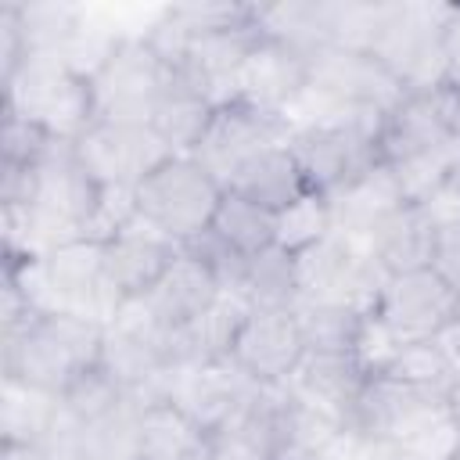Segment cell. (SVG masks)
I'll list each match as a JSON object with an SVG mask.
<instances>
[{
	"instance_id": "6da1fadb",
	"label": "cell",
	"mask_w": 460,
	"mask_h": 460,
	"mask_svg": "<svg viewBox=\"0 0 460 460\" xmlns=\"http://www.w3.org/2000/svg\"><path fill=\"white\" fill-rule=\"evenodd\" d=\"M104 359V323L75 313L32 309L4 327V381L65 395Z\"/></svg>"
},
{
	"instance_id": "7a4b0ae2",
	"label": "cell",
	"mask_w": 460,
	"mask_h": 460,
	"mask_svg": "<svg viewBox=\"0 0 460 460\" xmlns=\"http://www.w3.org/2000/svg\"><path fill=\"white\" fill-rule=\"evenodd\" d=\"M176 68L155 50L144 32H122L104 61L90 72L93 122H140L151 126Z\"/></svg>"
},
{
	"instance_id": "3957f363",
	"label": "cell",
	"mask_w": 460,
	"mask_h": 460,
	"mask_svg": "<svg viewBox=\"0 0 460 460\" xmlns=\"http://www.w3.org/2000/svg\"><path fill=\"white\" fill-rule=\"evenodd\" d=\"M4 111L43 126L58 140H75L93 122L90 79L58 54H29L14 75L0 79Z\"/></svg>"
},
{
	"instance_id": "277c9868",
	"label": "cell",
	"mask_w": 460,
	"mask_h": 460,
	"mask_svg": "<svg viewBox=\"0 0 460 460\" xmlns=\"http://www.w3.org/2000/svg\"><path fill=\"white\" fill-rule=\"evenodd\" d=\"M453 4H385L370 54L406 86V93L449 83L446 25Z\"/></svg>"
},
{
	"instance_id": "5b68a950",
	"label": "cell",
	"mask_w": 460,
	"mask_h": 460,
	"mask_svg": "<svg viewBox=\"0 0 460 460\" xmlns=\"http://www.w3.org/2000/svg\"><path fill=\"white\" fill-rule=\"evenodd\" d=\"M223 190L226 187L194 155H172L137 183L133 198L144 223H151L176 244H187L212 226Z\"/></svg>"
},
{
	"instance_id": "8992f818",
	"label": "cell",
	"mask_w": 460,
	"mask_h": 460,
	"mask_svg": "<svg viewBox=\"0 0 460 460\" xmlns=\"http://www.w3.org/2000/svg\"><path fill=\"white\" fill-rule=\"evenodd\" d=\"M381 115H338L323 122H302L291 126L288 151L295 155L309 190L331 194L341 183L356 180L370 165H377V133H381Z\"/></svg>"
},
{
	"instance_id": "52a82bcc",
	"label": "cell",
	"mask_w": 460,
	"mask_h": 460,
	"mask_svg": "<svg viewBox=\"0 0 460 460\" xmlns=\"http://www.w3.org/2000/svg\"><path fill=\"white\" fill-rule=\"evenodd\" d=\"M295 273H298V298L309 302H334L359 313H370L388 273L377 266L370 248L363 241L323 234L309 248L295 252Z\"/></svg>"
},
{
	"instance_id": "ba28073f",
	"label": "cell",
	"mask_w": 460,
	"mask_h": 460,
	"mask_svg": "<svg viewBox=\"0 0 460 460\" xmlns=\"http://www.w3.org/2000/svg\"><path fill=\"white\" fill-rule=\"evenodd\" d=\"M460 147V83H438L431 90L406 93L381 122L377 158L385 165Z\"/></svg>"
},
{
	"instance_id": "9c48e42d",
	"label": "cell",
	"mask_w": 460,
	"mask_h": 460,
	"mask_svg": "<svg viewBox=\"0 0 460 460\" xmlns=\"http://www.w3.org/2000/svg\"><path fill=\"white\" fill-rule=\"evenodd\" d=\"M288 137H291L288 115L259 108V104L241 101V97H230V101L216 104L212 122L190 155L226 187V180L244 162H252L255 155H262L277 144H288Z\"/></svg>"
},
{
	"instance_id": "30bf717a",
	"label": "cell",
	"mask_w": 460,
	"mask_h": 460,
	"mask_svg": "<svg viewBox=\"0 0 460 460\" xmlns=\"http://www.w3.org/2000/svg\"><path fill=\"white\" fill-rule=\"evenodd\" d=\"M72 144L83 169L101 187L122 190H137L147 172H155L165 158L176 155L151 126L140 122H90Z\"/></svg>"
},
{
	"instance_id": "8fae6325",
	"label": "cell",
	"mask_w": 460,
	"mask_h": 460,
	"mask_svg": "<svg viewBox=\"0 0 460 460\" xmlns=\"http://www.w3.org/2000/svg\"><path fill=\"white\" fill-rule=\"evenodd\" d=\"M456 313H460V295L428 266L392 273L370 309V316L385 323L402 345L435 338Z\"/></svg>"
},
{
	"instance_id": "7c38bea8",
	"label": "cell",
	"mask_w": 460,
	"mask_h": 460,
	"mask_svg": "<svg viewBox=\"0 0 460 460\" xmlns=\"http://www.w3.org/2000/svg\"><path fill=\"white\" fill-rule=\"evenodd\" d=\"M305 352L309 349L295 320V309H248L234 338L230 359L255 385H288Z\"/></svg>"
},
{
	"instance_id": "4fadbf2b",
	"label": "cell",
	"mask_w": 460,
	"mask_h": 460,
	"mask_svg": "<svg viewBox=\"0 0 460 460\" xmlns=\"http://www.w3.org/2000/svg\"><path fill=\"white\" fill-rule=\"evenodd\" d=\"M255 388L259 385L226 356V359H216V363L176 370L165 385L162 402H172L187 420H194L208 435L230 413H237L255 395Z\"/></svg>"
},
{
	"instance_id": "5bb4252c",
	"label": "cell",
	"mask_w": 460,
	"mask_h": 460,
	"mask_svg": "<svg viewBox=\"0 0 460 460\" xmlns=\"http://www.w3.org/2000/svg\"><path fill=\"white\" fill-rule=\"evenodd\" d=\"M101 248H104V277L111 291L122 298V305L144 298L180 255V244L162 230H155L151 223H144L140 216L129 219L108 241H101Z\"/></svg>"
},
{
	"instance_id": "9a60e30c",
	"label": "cell",
	"mask_w": 460,
	"mask_h": 460,
	"mask_svg": "<svg viewBox=\"0 0 460 460\" xmlns=\"http://www.w3.org/2000/svg\"><path fill=\"white\" fill-rule=\"evenodd\" d=\"M305 90H309V58L295 50L291 43L273 40L266 32L255 40L234 83V97L280 111V115H288L302 101Z\"/></svg>"
},
{
	"instance_id": "2e32d148",
	"label": "cell",
	"mask_w": 460,
	"mask_h": 460,
	"mask_svg": "<svg viewBox=\"0 0 460 460\" xmlns=\"http://www.w3.org/2000/svg\"><path fill=\"white\" fill-rule=\"evenodd\" d=\"M219 295H223L219 277L201 259H194L190 252L180 248L176 262L165 270V277L144 298H137V305L158 327L176 331V327H187L190 320H198Z\"/></svg>"
},
{
	"instance_id": "e0dca14e",
	"label": "cell",
	"mask_w": 460,
	"mask_h": 460,
	"mask_svg": "<svg viewBox=\"0 0 460 460\" xmlns=\"http://www.w3.org/2000/svg\"><path fill=\"white\" fill-rule=\"evenodd\" d=\"M367 381H370V374L356 359V352H305V359L291 374L288 388L298 399H305L309 406H316L345 424L356 399L363 395Z\"/></svg>"
},
{
	"instance_id": "ac0fdd59",
	"label": "cell",
	"mask_w": 460,
	"mask_h": 460,
	"mask_svg": "<svg viewBox=\"0 0 460 460\" xmlns=\"http://www.w3.org/2000/svg\"><path fill=\"white\" fill-rule=\"evenodd\" d=\"M327 198V212H331V230L352 241H367L370 230L402 205L399 183L392 176V169L385 162L370 165L367 172H359L356 180L341 183L338 190L323 194Z\"/></svg>"
},
{
	"instance_id": "d6986e66",
	"label": "cell",
	"mask_w": 460,
	"mask_h": 460,
	"mask_svg": "<svg viewBox=\"0 0 460 460\" xmlns=\"http://www.w3.org/2000/svg\"><path fill=\"white\" fill-rule=\"evenodd\" d=\"M431 241H435V219L424 212V205L402 201L370 230L363 244L370 248L377 266L392 277L406 270H424L431 259Z\"/></svg>"
},
{
	"instance_id": "ffe728a7",
	"label": "cell",
	"mask_w": 460,
	"mask_h": 460,
	"mask_svg": "<svg viewBox=\"0 0 460 460\" xmlns=\"http://www.w3.org/2000/svg\"><path fill=\"white\" fill-rule=\"evenodd\" d=\"M226 190L270 208V212H284L291 208L298 198L309 194V183L295 162V155L288 151V144H277L262 155H255L252 162H244L230 180H226Z\"/></svg>"
},
{
	"instance_id": "44dd1931",
	"label": "cell",
	"mask_w": 460,
	"mask_h": 460,
	"mask_svg": "<svg viewBox=\"0 0 460 460\" xmlns=\"http://www.w3.org/2000/svg\"><path fill=\"white\" fill-rule=\"evenodd\" d=\"M212 111H216V101H212L201 86H194L187 75L176 72L172 86L165 90V97H162V104H158V111H155V119H151V129H155L176 155H190V151L198 147L201 133L208 129Z\"/></svg>"
},
{
	"instance_id": "7402d4cb",
	"label": "cell",
	"mask_w": 460,
	"mask_h": 460,
	"mask_svg": "<svg viewBox=\"0 0 460 460\" xmlns=\"http://www.w3.org/2000/svg\"><path fill=\"white\" fill-rule=\"evenodd\" d=\"M4 417L0 431L4 442L18 446H50L58 424H61V399L18 381H4Z\"/></svg>"
},
{
	"instance_id": "603a6c76",
	"label": "cell",
	"mask_w": 460,
	"mask_h": 460,
	"mask_svg": "<svg viewBox=\"0 0 460 460\" xmlns=\"http://www.w3.org/2000/svg\"><path fill=\"white\" fill-rule=\"evenodd\" d=\"M237 295L252 309H295V302H298L295 255L284 252L280 244H270L266 252L252 255L244 262V277H241Z\"/></svg>"
},
{
	"instance_id": "cb8c5ba5",
	"label": "cell",
	"mask_w": 460,
	"mask_h": 460,
	"mask_svg": "<svg viewBox=\"0 0 460 460\" xmlns=\"http://www.w3.org/2000/svg\"><path fill=\"white\" fill-rule=\"evenodd\" d=\"M208 230L237 255L252 259V255L266 252L270 244H277V212H270L234 190H223V201H219Z\"/></svg>"
},
{
	"instance_id": "d4e9b609",
	"label": "cell",
	"mask_w": 460,
	"mask_h": 460,
	"mask_svg": "<svg viewBox=\"0 0 460 460\" xmlns=\"http://www.w3.org/2000/svg\"><path fill=\"white\" fill-rule=\"evenodd\" d=\"M295 320L302 327L305 349L309 352H356V341L363 334L367 313L334 305V302H295Z\"/></svg>"
},
{
	"instance_id": "484cf974",
	"label": "cell",
	"mask_w": 460,
	"mask_h": 460,
	"mask_svg": "<svg viewBox=\"0 0 460 460\" xmlns=\"http://www.w3.org/2000/svg\"><path fill=\"white\" fill-rule=\"evenodd\" d=\"M381 374H388L395 381H406L413 388H424L431 395H442V399L456 385V370H453L449 356L442 352V345L435 338H428V341H406Z\"/></svg>"
},
{
	"instance_id": "4316f807",
	"label": "cell",
	"mask_w": 460,
	"mask_h": 460,
	"mask_svg": "<svg viewBox=\"0 0 460 460\" xmlns=\"http://www.w3.org/2000/svg\"><path fill=\"white\" fill-rule=\"evenodd\" d=\"M323 234H331V212H327V198L316 190H309L305 198H298L291 208L277 216V244L291 255L309 248Z\"/></svg>"
},
{
	"instance_id": "83f0119b",
	"label": "cell",
	"mask_w": 460,
	"mask_h": 460,
	"mask_svg": "<svg viewBox=\"0 0 460 460\" xmlns=\"http://www.w3.org/2000/svg\"><path fill=\"white\" fill-rule=\"evenodd\" d=\"M428 270L435 277H442L460 295V219H449V223H438L435 226Z\"/></svg>"
},
{
	"instance_id": "f1b7e54d",
	"label": "cell",
	"mask_w": 460,
	"mask_h": 460,
	"mask_svg": "<svg viewBox=\"0 0 460 460\" xmlns=\"http://www.w3.org/2000/svg\"><path fill=\"white\" fill-rule=\"evenodd\" d=\"M435 341L442 345V352L449 356V363H453V370H456V377H460V313L435 334Z\"/></svg>"
},
{
	"instance_id": "f546056e",
	"label": "cell",
	"mask_w": 460,
	"mask_h": 460,
	"mask_svg": "<svg viewBox=\"0 0 460 460\" xmlns=\"http://www.w3.org/2000/svg\"><path fill=\"white\" fill-rule=\"evenodd\" d=\"M0 460H50L47 446H18V442H4Z\"/></svg>"
},
{
	"instance_id": "4dcf8cb0",
	"label": "cell",
	"mask_w": 460,
	"mask_h": 460,
	"mask_svg": "<svg viewBox=\"0 0 460 460\" xmlns=\"http://www.w3.org/2000/svg\"><path fill=\"white\" fill-rule=\"evenodd\" d=\"M446 413H449V420H453L456 431H460V377H456V385L446 392Z\"/></svg>"
},
{
	"instance_id": "1f68e13d",
	"label": "cell",
	"mask_w": 460,
	"mask_h": 460,
	"mask_svg": "<svg viewBox=\"0 0 460 460\" xmlns=\"http://www.w3.org/2000/svg\"><path fill=\"white\" fill-rule=\"evenodd\" d=\"M446 460H460V438L453 442V449H449V456H446Z\"/></svg>"
},
{
	"instance_id": "d6a6232c",
	"label": "cell",
	"mask_w": 460,
	"mask_h": 460,
	"mask_svg": "<svg viewBox=\"0 0 460 460\" xmlns=\"http://www.w3.org/2000/svg\"><path fill=\"white\" fill-rule=\"evenodd\" d=\"M456 180H460V169H456Z\"/></svg>"
}]
</instances>
